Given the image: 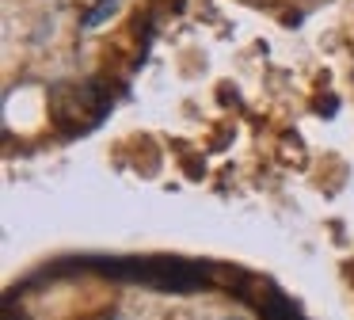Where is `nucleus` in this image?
I'll return each instance as SVG.
<instances>
[{"instance_id":"obj_1","label":"nucleus","mask_w":354,"mask_h":320,"mask_svg":"<svg viewBox=\"0 0 354 320\" xmlns=\"http://www.w3.org/2000/svg\"><path fill=\"white\" fill-rule=\"evenodd\" d=\"M115 4H118V0H100V8H92V12L84 15V30H95V27H100V23L107 19L111 12H115Z\"/></svg>"}]
</instances>
